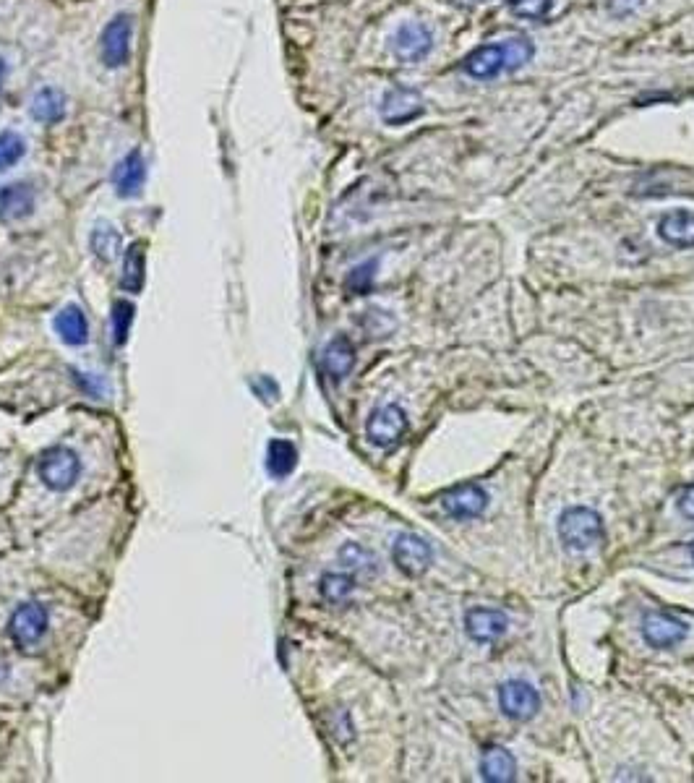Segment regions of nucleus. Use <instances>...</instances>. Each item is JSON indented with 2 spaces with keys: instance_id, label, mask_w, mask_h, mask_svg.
Segmentation results:
<instances>
[{
  "instance_id": "f03ea898",
  "label": "nucleus",
  "mask_w": 694,
  "mask_h": 783,
  "mask_svg": "<svg viewBox=\"0 0 694 783\" xmlns=\"http://www.w3.org/2000/svg\"><path fill=\"white\" fill-rule=\"evenodd\" d=\"M559 538L569 551H590L603 541V517L590 507H569L559 517Z\"/></svg>"
},
{
  "instance_id": "9b49d317",
  "label": "nucleus",
  "mask_w": 694,
  "mask_h": 783,
  "mask_svg": "<svg viewBox=\"0 0 694 783\" xmlns=\"http://www.w3.org/2000/svg\"><path fill=\"white\" fill-rule=\"evenodd\" d=\"M488 494L478 483H460L441 496V507L454 520H473L486 509Z\"/></svg>"
},
{
  "instance_id": "2f4dec72",
  "label": "nucleus",
  "mask_w": 694,
  "mask_h": 783,
  "mask_svg": "<svg viewBox=\"0 0 694 783\" xmlns=\"http://www.w3.org/2000/svg\"><path fill=\"white\" fill-rule=\"evenodd\" d=\"M76 382H79L81 387L87 389V392H92V395L102 392V382H100V379H94L92 374H76Z\"/></svg>"
},
{
  "instance_id": "7c9ffc66",
  "label": "nucleus",
  "mask_w": 694,
  "mask_h": 783,
  "mask_svg": "<svg viewBox=\"0 0 694 783\" xmlns=\"http://www.w3.org/2000/svg\"><path fill=\"white\" fill-rule=\"evenodd\" d=\"M254 389H256V395H261V397H264V400H274V397L280 395V389H277V384L269 382L267 376H264V379H256Z\"/></svg>"
},
{
  "instance_id": "412c9836",
  "label": "nucleus",
  "mask_w": 694,
  "mask_h": 783,
  "mask_svg": "<svg viewBox=\"0 0 694 783\" xmlns=\"http://www.w3.org/2000/svg\"><path fill=\"white\" fill-rule=\"evenodd\" d=\"M89 246H92V251L97 259L105 261V264H110V261L118 259V254H121L123 238H121V233L115 230V225H110V222H100V225L92 230Z\"/></svg>"
},
{
  "instance_id": "423d86ee",
  "label": "nucleus",
  "mask_w": 694,
  "mask_h": 783,
  "mask_svg": "<svg viewBox=\"0 0 694 783\" xmlns=\"http://www.w3.org/2000/svg\"><path fill=\"white\" fill-rule=\"evenodd\" d=\"M405 431H408V415L400 405H392V402L376 408L366 423V436L374 447H392L405 436Z\"/></svg>"
},
{
  "instance_id": "1a4fd4ad",
  "label": "nucleus",
  "mask_w": 694,
  "mask_h": 783,
  "mask_svg": "<svg viewBox=\"0 0 694 783\" xmlns=\"http://www.w3.org/2000/svg\"><path fill=\"white\" fill-rule=\"evenodd\" d=\"M392 47L394 55L405 63H418L423 61L428 53H431V47H434V34L426 24L421 21H410V24H402L392 37Z\"/></svg>"
},
{
  "instance_id": "4468645a",
  "label": "nucleus",
  "mask_w": 694,
  "mask_h": 783,
  "mask_svg": "<svg viewBox=\"0 0 694 783\" xmlns=\"http://www.w3.org/2000/svg\"><path fill=\"white\" fill-rule=\"evenodd\" d=\"M144 181H147V162H144L139 149H134V152H128L126 157L118 162V168H115V194L121 196V199H134V196H139Z\"/></svg>"
},
{
  "instance_id": "f3484780",
  "label": "nucleus",
  "mask_w": 694,
  "mask_h": 783,
  "mask_svg": "<svg viewBox=\"0 0 694 783\" xmlns=\"http://www.w3.org/2000/svg\"><path fill=\"white\" fill-rule=\"evenodd\" d=\"M321 363H324V371L332 376L334 382H342L355 366L353 342L342 335L334 337L327 348H324V353H321Z\"/></svg>"
},
{
  "instance_id": "5701e85b",
  "label": "nucleus",
  "mask_w": 694,
  "mask_h": 783,
  "mask_svg": "<svg viewBox=\"0 0 694 783\" xmlns=\"http://www.w3.org/2000/svg\"><path fill=\"white\" fill-rule=\"evenodd\" d=\"M144 267H147L144 246H141V243H134V246L126 251V259H123L121 288L126 290V293H139L141 285H144Z\"/></svg>"
},
{
  "instance_id": "0eeeda50",
  "label": "nucleus",
  "mask_w": 694,
  "mask_h": 783,
  "mask_svg": "<svg viewBox=\"0 0 694 783\" xmlns=\"http://www.w3.org/2000/svg\"><path fill=\"white\" fill-rule=\"evenodd\" d=\"M499 708L512 721H530L541 710V695L533 684L509 679L499 687Z\"/></svg>"
},
{
  "instance_id": "dca6fc26",
  "label": "nucleus",
  "mask_w": 694,
  "mask_h": 783,
  "mask_svg": "<svg viewBox=\"0 0 694 783\" xmlns=\"http://www.w3.org/2000/svg\"><path fill=\"white\" fill-rule=\"evenodd\" d=\"M658 235L668 246L694 248V212L692 209H674L658 220Z\"/></svg>"
},
{
  "instance_id": "c85d7f7f",
  "label": "nucleus",
  "mask_w": 694,
  "mask_h": 783,
  "mask_svg": "<svg viewBox=\"0 0 694 783\" xmlns=\"http://www.w3.org/2000/svg\"><path fill=\"white\" fill-rule=\"evenodd\" d=\"M374 277H376V261L371 259L350 272V277H347V290H353V293H358V295L368 293V290H371V285H374Z\"/></svg>"
},
{
  "instance_id": "b1692460",
  "label": "nucleus",
  "mask_w": 694,
  "mask_h": 783,
  "mask_svg": "<svg viewBox=\"0 0 694 783\" xmlns=\"http://www.w3.org/2000/svg\"><path fill=\"white\" fill-rule=\"evenodd\" d=\"M340 562L355 575L368 577L376 572V556L368 549H363L361 543H345L340 549Z\"/></svg>"
},
{
  "instance_id": "aec40b11",
  "label": "nucleus",
  "mask_w": 694,
  "mask_h": 783,
  "mask_svg": "<svg viewBox=\"0 0 694 783\" xmlns=\"http://www.w3.org/2000/svg\"><path fill=\"white\" fill-rule=\"evenodd\" d=\"M53 327L55 332L61 335V340L68 342V345H84L89 337L87 316H84V311H81L79 306H66L63 311H58Z\"/></svg>"
},
{
  "instance_id": "20e7f679",
  "label": "nucleus",
  "mask_w": 694,
  "mask_h": 783,
  "mask_svg": "<svg viewBox=\"0 0 694 783\" xmlns=\"http://www.w3.org/2000/svg\"><path fill=\"white\" fill-rule=\"evenodd\" d=\"M81 462L71 447H50L42 452L40 465H37V473H40V481L45 483L50 491H68L79 481Z\"/></svg>"
},
{
  "instance_id": "393cba45",
  "label": "nucleus",
  "mask_w": 694,
  "mask_h": 783,
  "mask_svg": "<svg viewBox=\"0 0 694 783\" xmlns=\"http://www.w3.org/2000/svg\"><path fill=\"white\" fill-rule=\"evenodd\" d=\"M353 588H355L353 577L334 575V572H329V575L321 577V583H319L321 596H324V601H329V603L347 601V598H350V593H353Z\"/></svg>"
},
{
  "instance_id": "6ab92c4d",
  "label": "nucleus",
  "mask_w": 694,
  "mask_h": 783,
  "mask_svg": "<svg viewBox=\"0 0 694 783\" xmlns=\"http://www.w3.org/2000/svg\"><path fill=\"white\" fill-rule=\"evenodd\" d=\"M29 113H32L34 121L40 123H58L66 118V94L55 87H45L32 97V105H29Z\"/></svg>"
},
{
  "instance_id": "72a5a7b5",
  "label": "nucleus",
  "mask_w": 694,
  "mask_h": 783,
  "mask_svg": "<svg viewBox=\"0 0 694 783\" xmlns=\"http://www.w3.org/2000/svg\"><path fill=\"white\" fill-rule=\"evenodd\" d=\"M689 556H692V559H694V541L689 543Z\"/></svg>"
},
{
  "instance_id": "2eb2a0df",
  "label": "nucleus",
  "mask_w": 694,
  "mask_h": 783,
  "mask_svg": "<svg viewBox=\"0 0 694 783\" xmlns=\"http://www.w3.org/2000/svg\"><path fill=\"white\" fill-rule=\"evenodd\" d=\"M34 188L29 183H8L0 188V220L21 222L34 212Z\"/></svg>"
},
{
  "instance_id": "7ed1b4c3",
  "label": "nucleus",
  "mask_w": 694,
  "mask_h": 783,
  "mask_svg": "<svg viewBox=\"0 0 694 783\" xmlns=\"http://www.w3.org/2000/svg\"><path fill=\"white\" fill-rule=\"evenodd\" d=\"M134 29V14H115L107 21L100 37V58L105 68L115 71V68L126 66L131 58V47H134Z\"/></svg>"
},
{
  "instance_id": "f8f14e48",
  "label": "nucleus",
  "mask_w": 694,
  "mask_h": 783,
  "mask_svg": "<svg viewBox=\"0 0 694 783\" xmlns=\"http://www.w3.org/2000/svg\"><path fill=\"white\" fill-rule=\"evenodd\" d=\"M687 632L689 627L681 622V619H674V616L668 614H658V611L642 619V637H645V643H648L650 648H674V645L687 640Z\"/></svg>"
},
{
  "instance_id": "9d476101",
  "label": "nucleus",
  "mask_w": 694,
  "mask_h": 783,
  "mask_svg": "<svg viewBox=\"0 0 694 783\" xmlns=\"http://www.w3.org/2000/svg\"><path fill=\"white\" fill-rule=\"evenodd\" d=\"M423 113V97L410 87L387 89L381 100V118L387 126H405Z\"/></svg>"
},
{
  "instance_id": "4be33fe9",
  "label": "nucleus",
  "mask_w": 694,
  "mask_h": 783,
  "mask_svg": "<svg viewBox=\"0 0 694 783\" xmlns=\"http://www.w3.org/2000/svg\"><path fill=\"white\" fill-rule=\"evenodd\" d=\"M298 452L287 439H272L267 449V470L274 478H285L295 470Z\"/></svg>"
},
{
  "instance_id": "473e14b6",
  "label": "nucleus",
  "mask_w": 694,
  "mask_h": 783,
  "mask_svg": "<svg viewBox=\"0 0 694 783\" xmlns=\"http://www.w3.org/2000/svg\"><path fill=\"white\" fill-rule=\"evenodd\" d=\"M3 79H6V61L0 58V84H3Z\"/></svg>"
},
{
  "instance_id": "a211bd4d",
  "label": "nucleus",
  "mask_w": 694,
  "mask_h": 783,
  "mask_svg": "<svg viewBox=\"0 0 694 783\" xmlns=\"http://www.w3.org/2000/svg\"><path fill=\"white\" fill-rule=\"evenodd\" d=\"M517 776V763H514L512 752L504 747H488L481 757V778L488 783H507Z\"/></svg>"
},
{
  "instance_id": "f257e3e1",
  "label": "nucleus",
  "mask_w": 694,
  "mask_h": 783,
  "mask_svg": "<svg viewBox=\"0 0 694 783\" xmlns=\"http://www.w3.org/2000/svg\"><path fill=\"white\" fill-rule=\"evenodd\" d=\"M533 58V42L514 37V40H501L494 45H483L465 58L462 68L465 74L478 81H488L501 76L504 71H517Z\"/></svg>"
},
{
  "instance_id": "ddd939ff",
  "label": "nucleus",
  "mask_w": 694,
  "mask_h": 783,
  "mask_svg": "<svg viewBox=\"0 0 694 783\" xmlns=\"http://www.w3.org/2000/svg\"><path fill=\"white\" fill-rule=\"evenodd\" d=\"M465 630L475 643H496L499 637L507 635L509 619L504 611L478 606V609H470L465 614Z\"/></svg>"
},
{
  "instance_id": "a878e982",
  "label": "nucleus",
  "mask_w": 694,
  "mask_h": 783,
  "mask_svg": "<svg viewBox=\"0 0 694 783\" xmlns=\"http://www.w3.org/2000/svg\"><path fill=\"white\" fill-rule=\"evenodd\" d=\"M27 152V144L14 131H0V173L8 168H14L16 162L24 157Z\"/></svg>"
},
{
  "instance_id": "c756f323",
  "label": "nucleus",
  "mask_w": 694,
  "mask_h": 783,
  "mask_svg": "<svg viewBox=\"0 0 694 783\" xmlns=\"http://www.w3.org/2000/svg\"><path fill=\"white\" fill-rule=\"evenodd\" d=\"M679 512L684 517H687V520H694V483H692V486H687V489H684V491H681Z\"/></svg>"
},
{
  "instance_id": "cd10ccee",
  "label": "nucleus",
  "mask_w": 694,
  "mask_h": 783,
  "mask_svg": "<svg viewBox=\"0 0 694 783\" xmlns=\"http://www.w3.org/2000/svg\"><path fill=\"white\" fill-rule=\"evenodd\" d=\"M512 11L522 19L541 21L554 11V0H512Z\"/></svg>"
},
{
  "instance_id": "6e6552de",
  "label": "nucleus",
  "mask_w": 694,
  "mask_h": 783,
  "mask_svg": "<svg viewBox=\"0 0 694 783\" xmlns=\"http://www.w3.org/2000/svg\"><path fill=\"white\" fill-rule=\"evenodd\" d=\"M392 559L405 575L418 577L434 562V549H431L421 536L402 533V536H397V541H394L392 546Z\"/></svg>"
},
{
  "instance_id": "bb28decb",
  "label": "nucleus",
  "mask_w": 694,
  "mask_h": 783,
  "mask_svg": "<svg viewBox=\"0 0 694 783\" xmlns=\"http://www.w3.org/2000/svg\"><path fill=\"white\" fill-rule=\"evenodd\" d=\"M131 322H134V306L128 301H118L113 306V337L115 345H126L128 332H131Z\"/></svg>"
},
{
  "instance_id": "39448f33",
  "label": "nucleus",
  "mask_w": 694,
  "mask_h": 783,
  "mask_svg": "<svg viewBox=\"0 0 694 783\" xmlns=\"http://www.w3.org/2000/svg\"><path fill=\"white\" fill-rule=\"evenodd\" d=\"M8 632H11V640H14L16 648L32 650L47 632L45 606H40V603H21L19 609L11 614Z\"/></svg>"
}]
</instances>
